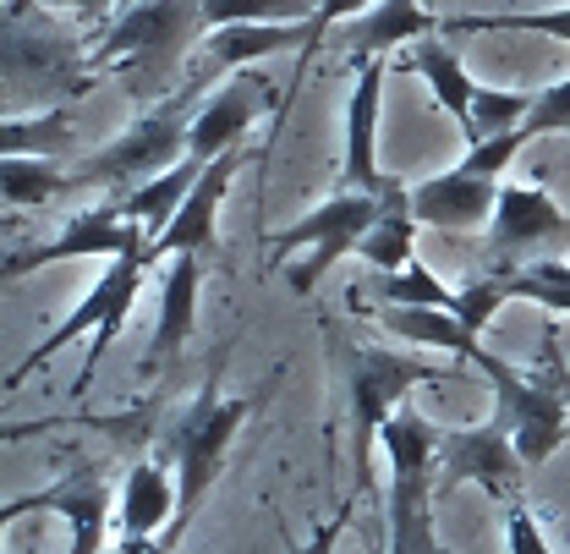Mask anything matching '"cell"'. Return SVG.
<instances>
[{
    "label": "cell",
    "mask_w": 570,
    "mask_h": 554,
    "mask_svg": "<svg viewBox=\"0 0 570 554\" xmlns=\"http://www.w3.org/2000/svg\"><path fill=\"white\" fill-rule=\"evenodd\" d=\"M527 133H532V138H543V133H570V77L554 82V88H543V94L532 99Z\"/></svg>",
    "instance_id": "f1b7e54d"
},
{
    "label": "cell",
    "mask_w": 570,
    "mask_h": 554,
    "mask_svg": "<svg viewBox=\"0 0 570 554\" xmlns=\"http://www.w3.org/2000/svg\"><path fill=\"white\" fill-rule=\"evenodd\" d=\"M510 291L538 302L543 313H570V264L566 259H543V264H527L510 275Z\"/></svg>",
    "instance_id": "83f0119b"
},
{
    "label": "cell",
    "mask_w": 570,
    "mask_h": 554,
    "mask_svg": "<svg viewBox=\"0 0 570 554\" xmlns=\"http://www.w3.org/2000/svg\"><path fill=\"white\" fill-rule=\"evenodd\" d=\"M148 247V242H142ZM142 247H132V253H121V259H110V270L88 285V297L77 302V313H67L39 347L28 351L22 362H11V373H6V390H17L28 373H39L56 351H67L77 336H94L88 341V357H82V373H77V385H71V396H82L88 385H94V373L105 368V351H110V341L127 330V319H132V308H138V291L142 280H148V259H142Z\"/></svg>",
    "instance_id": "277c9868"
},
{
    "label": "cell",
    "mask_w": 570,
    "mask_h": 554,
    "mask_svg": "<svg viewBox=\"0 0 570 554\" xmlns=\"http://www.w3.org/2000/svg\"><path fill=\"white\" fill-rule=\"evenodd\" d=\"M142 242H148V231L132 225L121 214V204L110 198V204L71 214L67 225L50 242H39V247H11L6 253V285L33 275V270H45V264H67V259H121V253H132Z\"/></svg>",
    "instance_id": "30bf717a"
},
{
    "label": "cell",
    "mask_w": 570,
    "mask_h": 554,
    "mask_svg": "<svg viewBox=\"0 0 570 554\" xmlns=\"http://www.w3.org/2000/svg\"><path fill=\"white\" fill-rule=\"evenodd\" d=\"M379 208L384 198H367V193H352V187H341L330 204H318L307 220H296V225H285L281 236H275V264H281L285 253H296V247H307V259L291 270V291L296 297H313L318 291V280L335 270V259H346L362 247V236L379 225Z\"/></svg>",
    "instance_id": "52a82bcc"
},
{
    "label": "cell",
    "mask_w": 570,
    "mask_h": 554,
    "mask_svg": "<svg viewBox=\"0 0 570 554\" xmlns=\"http://www.w3.org/2000/svg\"><path fill=\"white\" fill-rule=\"evenodd\" d=\"M236 171H242V148L219 154L209 171H204V182L193 187V198L181 204V214H176L159 236H148L142 259H148V264H159V259H181V253L209 259L214 253V220H219V204H225V193H230Z\"/></svg>",
    "instance_id": "5bb4252c"
},
{
    "label": "cell",
    "mask_w": 570,
    "mask_h": 554,
    "mask_svg": "<svg viewBox=\"0 0 570 554\" xmlns=\"http://www.w3.org/2000/svg\"><path fill=\"white\" fill-rule=\"evenodd\" d=\"M264 396H269V390H258V396H219V390H204L187 412L170 422V434H165V461L176 467V488H181V511H176V533H170V544H181V533L193 527L204 494L214 488L219 467H225V456H230L236 428L258 412Z\"/></svg>",
    "instance_id": "5b68a950"
},
{
    "label": "cell",
    "mask_w": 570,
    "mask_h": 554,
    "mask_svg": "<svg viewBox=\"0 0 570 554\" xmlns=\"http://www.w3.org/2000/svg\"><path fill=\"white\" fill-rule=\"evenodd\" d=\"M412 247H417V214H412V187L406 182H395L390 193H384V208H379V225L362 236V247H356V259H367L379 275H395V270H406V264H417L412 259Z\"/></svg>",
    "instance_id": "ffe728a7"
},
{
    "label": "cell",
    "mask_w": 570,
    "mask_h": 554,
    "mask_svg": "<svg viewBox=\"0 0 570 554\" xmlns=\"http://www.w3.org/2000/svg\"><path fill=\"white\" fill-rule=\"evenodd\" d=\"M204 171H209V165L187 154V159H181L176 171H165V176L142 182V187H132V193H121L116 204H121V214H127L132 225H142L148 236H159V231H165V225H170V220L181 214V204L193 198V187L204 182Z\"/></svg>",
    "instance_id": "44dd1931"
},
{
    "label": "cell",
    "mask_w": 570,
    "mask_h": 554,
    "mask_svg": "<svg viewBox=\"0 0 570 554\" xmlns=\"http://www.w3.org/2000/svg\"><path fill=\"white\" fill-rule=\"evenodd\" d=\"M0 193H6V204L11 208H39L50 204V198H61L71 193V171L61 159H6L0 165Z\"/></svg>",
    "instance_id": "cb8c5ba5"
},
{
    "label": "cell",
    "mask_w": 570,
    "mask_h": 554,
    "mask_svg": "<svg viewBox=\"0 0 570 554\" xmlns=\"http://www.w3.org/2000/svg\"><path fill=\"white\" fill-rule=\"evenodd\" d=\"M281 105H285V94L275 88V77H264V71H236L209 105L198 110L187 154H193V159H204V165H214L219 154L242 148L247 127H253L258 116H269V110H281Z\"/></svg>",
    "instance_id": "8fae6325"
},
{
    "label": "cell",
    "mask_w": 570,
    "mask_h": 554,
    "mask_svg": "<svg viewBox=\"0 0 570 554\" xmlns=\"http://www.w3.org/2000/svg\"><path fill=\"white\" fill-rule=\"evenodd\" d=\"M22 511H56L71 522V544L61 554H105V522H110V484L105 467H77L71 478L39 488L28 499H6V522H17Z\"/></svg>",
    "instance_id": "4fadbf2b"
},
{
    "label": "cell",
    "mask_w": 570,
    "mask_h": 554,
    "mask_svg": "<svg viewBox=\"0 0 570 554\" xmlns=\"http://www.w3.org/2000/svg\"><path fill=\"white\" fill-rule=\"evenodd\" d=\"M379 297H384V308H439V313H455V302H461V291H450L428 264L379 275Z\"/></svg>",
    "instance_id": "484cf974"
},
{
    "label": "cell",
    "mask_w": 570,
    "mask_h": 554,
    "mask_svg": "<svg viewBox=\"0 0 570 554\" xmlns=\"http://www.w3.org/2000/svg\"><path fill=\"white\" fill-rule=\"evenodd\" d=\"M324 0H204V22L230 28V22H318Z\"/></svg>",
    "instance_id": "d4e9b609"
},
{
    "label": "cell",
    "mask_w": 570,
    "mask_h": 554,
    "mask_svg": "<svg viewBox=\"0 0 570 554\" xmlns=\"http://www.w3.org/2000/svg\"><path fill=\"white\" fill-rule=\"evenodd\" d=\"M379 94H384V61L356 67V88L352 105H346V171H341V182L367 198H384L401 182V176L379 171Z\"/></svg>",
    "instance_id": "e0dca14e"
},
{
    "label": "cell",
    "mask_w": 570,
    "mask_h": 554,
    "mask_svg": "<svg viewBox=\"0 0 570 554\" xmlns=\"http://www.w3.org/2000/svg\"><path fill=\"white\" fill-rule=\"evenodd\" d=\"M499 511H504V538H510V554H554L549 550V538L538 533L532 511H527L521 499H510V505H499Z\"/></svg>",
    "instance_id": "f546056e"
},
{
    "label": "cell",
    "mask_w": 570,
    "mask_h": 554,
    "mask_svg": "<svg viewBox=\"0 0 570 554\" xmlns=\"http://www.w3.org/2000/svg\"><path fill=\"white\" fill-rule=\"evenodd\" d=\"M346 379H352V417H356V478L367 484L373 439H384V428H390V417L401 412L406 390L444 385V379H455V368L390 347H346Z\"/></svg>",
    "instance_id": "8992f818"
},
{
    "label": "cell",
    "mask_w": 570,
    "mask_h": 554,
    "mask_svg": "<svg viewBox=\"0 0 570 554\" xmlns=\"http://www.w3.org/2000/svg\"><path fill=\"white\" fill-rule=\"evenodd\" d=\"M433 33H439V17L423 11V0H379L373 11L346 22L341 45H346V56L356 67H367V61H384L395 45H423Z\"/></svg>",
    "instance_id": "ac0fdd59"
},
{
    "label": "cell",
    "mask_w": 570,
    "mask_h": 554,
    "mask_svg": "<svg viewBox=\"0 0 570 554\" xmlns=\"http://www.w3.org/2000/svg\"><path fill=\"white\" fill-rule=\"evenodd\" d=\"M362 11H373V0H324V11H318V22H313V28H318V39H324L335 22H356Z\"/></svg>",
    "instance_id": "4dcf8cb0"
},
{
    "label": "cell",
    "mask_w": 570,
    "mask_h": 554,
    "mask_svg": "<svg viewBox=\"0 0 570 554\" xmlns=\"http://www.w3.org/2000/svg\"><path fill=\"white\" fill-rule=\"evenodd\" d=\"M499 187L494 176H478L466 165H450L444 176H428L412 187V214L417 225H439V231H489L499 208Z\"/></svg>",
    "instance_id": "9a60e30c"
},
{
    "label": "cell",
    "mask_w": 570,
    "mask_h": 554,
    "mask_svg": "<svg viewBox=\"0 0 570 554\" xmlns=\"http://www.w3.org/2000/svg\"><path fill=\"white\" fill-rule=\"evenodd\" d=\"M50 6H61V11L82 17V22H105L110 11H121V0H50Z\"/></svg>",
    "instance_id": "1f68e13d"
},
{
    "label": "cell",
    "mask_w": 570,
    "mask_h": 554,
    "mask_svg": "<svg viewBox=\"0 0 570 554\" xmlns=\"http://www.w3.org/2000/svg\"><path fill=\"white\" fill-rule=\"evenodd\" d=\"M433 450H439V494L461 484H483L499 505L515 499V478H521L527 461L515 456L504 417H483L472 428H439Z\"/></svg>",
    "instance_id": "ba28073f"
},
{
    "label": "cell",
    "mask_w": 570,
    "mask_h": 554,
    "mask_svg": "<svg viewBox=\"0 0 570 554\" xmlns=\"http://www.w3.org/2000/svg\"><path fill=\"white\" fill-rule=\"evenodd\" d=\"M450 351H461V362H472V368L489 379L494 417H504V428H510V439H515V456H521L527 467H543L570 434V368H566V357H560L554 319L543 324V341H538V351H543V357H538V373L504 368L494 351L483 347V336H472L466 324L455 330Z\"/></svg>",
    "instance_id": "7a4b0ae2"
},
{
    "label": "cell",
    "mask_w": 570,
    "mask_h": 554,
    "mask_svg": "<svg viewBox=\"0 0 570 554\" xmlns=\"http://www.w3.org/2000/svg\"><path fill=\"white\" fill-rule=\"evenodd\" d=\"M198 99H204V88H198V82H181L165 105L142 110L121 138H110L105 148L71 159L67 165L71 187H116V198H121V193H132V187H142V182L176 171V165L187 159L193 122H198V110H204Z\"/></svg>",
    "instance_id": "3957f363"
},
{
    "label": "cell",
    "mask_w": 570,
    "mask_h": 554,
    "mask_svg": "<svg viewBox=\"0 0 570 554\" xmlns=\"http://www.w3.org/2000/svg\"><path fill=\"white\" fill-rule=\"evenodd\" d=\"M77 138V127H71V105L61 110H45V116H6V127H0V148H6V159H61Z\"/></svg>",
    "instance_id": "603a6c76"
},
{
    "label": "cell",
    "mask_w": 570,
    "mask_h": 554,
    "mask_svg": "<svg viewBox=\"0 0 570 554\" xmlns=\"http://www.w3.org/2000/svg\"><path fill=\"white\" fill-rule=\"evenodd\" d=\"M406 67L423 77L428 88H433V99L444 105V116H450V122H461V133H466V127H472V105H478L483 82H472V77H466V67L455 61V50H450V45H439V39H423V45H412Z\"/></svg>",
    "instance_id": "7402d4cb"
},
{
    "label": "cell",
    "mask_w": 570,
    "mask_h": 554,
    "mask_svg": "<svg viewBox=\"0 0 570 554\" xmlns=\"http://www.w3.org/2000/svg\"><path fill=\"white\" fill-rule=\"evenodd\" d=\"M439 33H549V39H570V6L504 11V17H444Z\"/></svg>",
    "instance_id": "4316f807"
},
{
    "label": "cell",
    "mask_w": 570,
    "mask_h": 554,
    "mask_svg": "<svg viewBox=\"0 0 570 554\" xmlns=\"http://www.w3.org/2000/svg\"><path fill=\"white\" fill-rule=\"evenodd\" d=\"M566 231H570V214L554 204L549 193L510 182V187L499 193L494 225H489V253L499 259V275H510L521 253H532V247H543V242H554V236H566Z\"/></svg>",
    "instance_id": "2e32d148"
},
{
    "label": "cell",
    "mask_w": 570,
    "mask_h": 554,
    "mask_svg": "<svg viewBox=\"0 0 570 554\" xmlns=\"http://www.w3.org/2000/svg\"><path fill=\"white\" fill-rule=\"evenodd\" d=\"M198 39H209L204 0H138L94 39L88 67L116 77L142 110H154L187 82Z\"/></svg>",
    "instance_id": "6da1fadb"
},
{
    "label": "cell",
    "mask_w": 570,
    "mask_h": 554,
    "mask_svg": "<svg viewBox=\"0 0 570 554\" xmlns=\"http://www.w3.org/2000/svg\"><path fill=\"white\" fill-rule=\"evenodd\" d=\"M22 67H28V94L50 99V110H61L67 99H82L99 82V71L82 61L77 39L50 28L45 17H28V39L22 28L6 22V77H17Z\"/></svg>",
    "instance_id": "9c48e42d"
},
{
    "label": "cell",
    "mask_w": 570,
    "mask_h": 554,
    "mask_svg": "<svg viewBox=\"0 0 570 554\" xmlns=\"http://www.w3.org/2000/svg\"><path fill=\"white\" fill-rule=\"evenodd\" d=\"M281 50H302L313 56L318 50V28L313 22H230V28H214L204 39V50L193 56L187 82H214V77H236L247 71V61H264V56H281Z\"/></svg>",
    "instance_id": "7c38bea8"
},
{
    "label": "cell",
    "mask_w": 570,
    "mask_h": 554,
    "mask_svg": "<svg viewBox=\"0 0 570 554\" xmlns=\"http://www.w3.org/2000/svg\"><path fill=\"white\" fill-rule=\"evenodd\" d=\"M341 522H346V511H341L335 522H324V527L313 533V544H307V554H335V538H341Z\"/></svg>",
    "instance_id": "d6a6232c"
},
{
    "label": "cell",
    "mask_w": 570,
    "mask_h": 554,
    "mask_svg": "<svg viewBox=\"0 0 570 554\" xmlns=\"http://www.w3.org/2000/svg\"><path fill=\"white\" fill-rule=\"evenodd\" d=\"M198 285H204V259H198V253L170 259L165 285H159V324H154V341H148V368H165L176 351L193 341V324H198Z\"/></svg>",
    "instance_id": "d6986e66"
}]
</instances>
